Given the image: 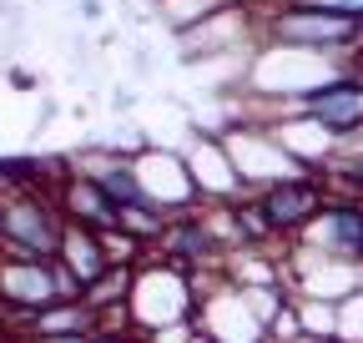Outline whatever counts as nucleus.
Wrapping results in <instances>:
<instances>
[{"label": "nucleus", "mask_w": 363, "mask_h": 343, "mask_svg": "<svg viewBox=\"0 0 363 343\" xmlns=\"http://www.w3.org/2000/svg\"><path fill=\"white\" fill-rule=\"evenodd\" d=\"M197 313V293H192V273L162 263H142L131 268V293H126V328L136 338H152L172 323H192Z\"/></svg>", "instance_id": "obj_1"}, {"label": "nucleus", "mask_w": 363, "mask_h": 343, "mask_svg": "<svg viewBox=\"0 0 363 343\" xmlns=\"http://www.w3.org/2000/svg\"><path fill=\"white\" fill-rule=\"evenodd\" d=\"M66 218L56 207V182L0 192V252L11 257H56Z\"/></svg>", "instance_id": "obj_2"}, {"label": "nucleus", "mask_w": 363, "mask_h": 343, "mask_svg": "<svg viewBox=\"0 0 363 343\" xmlns=\"http://www.w3.org/2000/svg\"><path fill=\"white\" fill-rule=\"evenodd\" d=\"M66 298H81V288L56 257H11V252H0V308L11 313V323L51 308V303H66Z\"/></svg>", "instance_id": "obj_3"}, {"label": "nucleus", "mask_w": 363, "mask_h": 343, "mask_svg": "<svg viewBox=\"0 0 363 343\" xmlns=\"http://www.w3.org/2000/svg\"><path fill=\"white\" fill-rule=\"evenodd\" d=\"M267 35L288 51H313V56H328L338 46H358L363 26L333 11H308V6H283L278 16H267Z\"/></svg>", "instance_id": "obj_4"}, {"label": "nucleus", "mask_w": 363, "mask_h": 343, "mask_svg": "<svg viewBox=\"0 0 363 343\" xmlns=\"http://www.w3.org/2000/svg\"><path fill=\"white\" fill-rule=\"evenodd\" d=\"M222 147L233 157V172L247 192V182L272 187V182H288V177H308V167L272 137V132H222Z\"/></svg>", "instance_id": "obj_5"}, {"label": "nucleus", "mask_w": 363, "mask_h": 343, "mask_svg": "<svg viewBox=\"0 0 363 343\" xmlns=\"http://www.w3.org/2000/svg\"><path fill=\"white\" fill-rule=\"evenodd\" d=\"M197 328L212 333L217 343H267V323L252 313L247 293L233 283H217L207 293H197Z\"/></svg>", "instance_id": "obj_6"}, {"label": "nucleus", "mask_w": 363, "mask_h": 343, "mask_svg": "<svg viewBox=\"0 0 363 343\" xmlns=\"http://www.w3.org/2000/svg\"><path fill=\"white\" fill-rule=\"evenodd\" d=\"M56 207L61 218L76 223V227H91V232H116L121 227V207L101 192V182L91 172L71 167V172H56Z\"/></svg>", "instance_id": "obj_7"}, {"label": "nucleus", "mask_w": 363, "mask_h": 343, "mask_svg": "<svg viewBox=\"0 0 363 343\" xmlns=\"http://www.w3.org/2000/svg\"><path fill=\"white\" fill-rule=\"evenodd\" d=\"M131 167H136V182H142V192L167 212V218H172V212L197 207V187H192V172H187V162H182V157L147 147V152L131 157Z\"/></svg>", "instance_id": "obj_8"}, {"label": "nucleus", "mask_w": 363, "mask_h": 343, "mask_svg": "<svg viewBox=\"0 0 363 343\" xmlns=\"http://www.w3.org/2000/svg\"><path fill=\"white\" fill-rule=\"evenodd\" d=\"M303 116H313L323 132L348 137L363 126V76H333L303 91Z\"/></svg>", "instance_id": "obj_9"}, {"label": "nucleus", "mask_w": 363, "mask_h": 343, "mask_svg": "<svg viewBox=\"0 0 363 343\" xmlns=\"http://www.w3.org/2000/svg\"><path fill=\"white\" fill-rule=\"evenodd\" d=\"M157 247H162V257H167V263H172V268H182V273H192V268L212 263V257L222 252V247H217V237H212L207 212H197V207H187V212H172V218H167V227L157 232Z\"/></svg>", "instance_id": "obj_10"}, {"label": "nucleus", "mask_w": 363, "mask_h": 343, "mask_svg": "<svg viewBox=\"0 0 363 343\" xmlns=\"http://www.w3.org/2000/svg\"><path fill=\"white\" fill-rule=\"evenodd\" d=\"M257 207L272 232H303L318 212H323V187L313 177H288V182H272L257 192Z\"/></svg>", "instance_id": "obj_11"}, {"label": "nucleus", "mask_w": 363, "mask_h": 343, "mask_svg": "<svg viewBox=\"0 0 363 343\" xmlns=\"http://www.w3.org/2000/svg\"><path fill=\"white\" fill-rule=\"evenodd\" d=\"M313 232V247L323 252V257H338V263H363V207L358 202H338L308 223Z\"/></svg>", "instance_id": "obj_12"}, {"label": "nucleus", "mask_w": 363, "mask_h": 343, "mask_svg": "<svg viewBox=\"0 0 363 343\" xmlns=\"http://www.w3.org/2000/svg\"><path fill=\"white\" fill-rule=\"evenodd\" d=\"M182 162H187V172H192L197 202H207V197L238 202V197H242V182H238V172H233V157H227V147H222L217 132H212V137H197L192 152L182 157Z\"/></svg>", "instance_id": "obj_13"}, {"label": "nucleus", "mask_w": 363, "mask_h": 343, "mask_svg": "<svg viewBox=\"0 0 363 343\" xmlns=\"http://www.w3.org/2000/svg\"><path fill=\"white\" fill-rule=\"evenodd\" d=\"M56 263H61V268L76 278V288L96 283V278L111 268L106 237H101V232H91V227H76V223H66V232H61V247H56Z\"/></svg>", "instance_id": "obj_14"}, {"label": "nucleus", "mask_w": 363, "mask_h": 343, "mask_svg": "<svg viewBox=\"0 0 363 343\" xmlns=\"http://www.w3.org/2000/svg\"><path fill=\"white\" fill-rule=\"evenodd\" d=\"M101 318L91 313L81 298H66V303H51L30 318L16 323V338H76V333H96Z\"/></svg>", "instance_id": "obj_15"}, {"label": "nucleus", "mask_w": 363, "mask_h": 343, "mask_svg": "<svg viewBox=\"0 0 363 343\" xmlns=\"http://www.w3.org/2000/svg\"><path fill=\"white\" fill-rule=\"evenodd\" d=\"M16 343H136V333L96 328V333H76V338H16Z\"/></svg>", "instance_id": "obj_16"}, {"label": "nucleus", "mask_w": 363, "mask_h": 343, "mask_svg": "<svg viewBox=\"0 0 363 343\" xmlns=\"http://www.w3.org/2000/svg\"><path fill=\"white\" fill-rule=\"evenodd\" d=\"M283 6H308V11H333L363 26V0H283Z\"/></svg>", "instance_id": "obj_17"}, {"label": "nucleus", "mask_w": 363, "mask_h": 343, "mask_svg": "<svg viewBox=\"0 0 363 343\" xmlns=\"http://www.w3.org/2000/svg\"><path fill=\"white\" fill-rule=\"evenodd\" d=\"M182 343H217L212 333H202V328H187V333H182Z\"/></svg>", "instance_id": "obj_18"}, {"label": "nucleus", "mask_w": 363, "mask_h": 343, "mask_svg": "<svg viewBox=\"0 0 363 343\" xmlns=\"http://www.w3.org/2000/svg\"><path fill=\"white\" fill-rule=\"evenodd\" d=\"M81 16L86 21H101V0H81Z\"/></svg>", "instance_id": "obj_19"}, {"label": "nucleus", "mask_w": 363, "mask_h": 343, "mask_svg": "<svg viewBox=\"0 0 363 343\" xmlns=\"http://www.w3.org/2000/svg\"><path fill=\"white\" fill-rule=\"evenodd\" d=\"M162 6H167V0H162Z\"/></svg>", "instance_id": "obj_20"}]
</instances>
